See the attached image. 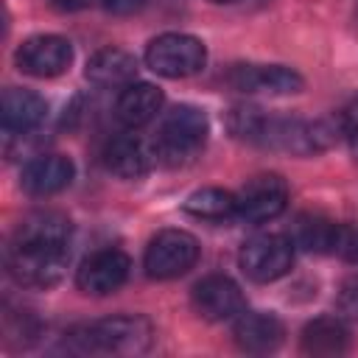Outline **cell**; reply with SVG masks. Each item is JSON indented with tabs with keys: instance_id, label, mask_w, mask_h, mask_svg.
<instances>
[{
	"instance_id": "ac0fdd59",
	"label": "cell",
	"mask_w": 358,
	"mask_h": 358,
	"mask_svg": "<svg viewBox=\"0 0 358 358\" xmlns=\"http://www.w3.org/2000/svg\"><path fill=\"white\" fill-rule=\"evenodd\" d=\"M137 64L120 48H103L87 62V78L98 87H126L134 81Z\"/></svg>"
},
{
	"instance_id": "484cf974",
	"label": "cell",
	"mask_w": 358,
	"mask_h": 358,
	"mask_svg": "<svg viewBox=\"0 0 358 358\" xmlns=\"http://www.w3.org/2000/svg\"><path fill=\"white\" fill-rule=\"evenodd\" d=\"M215 3H232V0H215Z\"/></svg>"
},
{
	"instance_id": "52a82bcc",
	"label": "cell",
	"mask_w": 358,
	"mask_h": 358,
	"mask_svg": "<svg viewBox=\"0 0 358 358\" xmlns=\"http://www.w3.org/2000/svg\"><path fill=\"white\" fill-rule=\"evenodd\" d=\"M243 274L255 282H274L280 280L294 263V241L282 235H257L249 238L238 255Z\"/></svg>"
},
{
	"instance_id": "5b68a950",
	"label": "cell",
	"mask_w": 358,
	"mask_h": 358,
	"mask_svg": "<svg viewBox=\"0 0 358 358\" xmlns=\"http://www.w3.org/2000/svg\"><path fill=\"white\" fill-rule=\"evenodd\" d=\"M145 64L165 78H187L207 64V48L190 34H162L145 48Z\"/></svg>"
},
{
	"instance_id": "cb8c5ba5",
	"label": "cell",
	"mask_w": 358,
	"mask_h": 358,
	"mask_svg": "<svg viewBox=\"0 0 358 358\" xmlns=\"http://www.w3.org/2000/svg\"><path fill=\"white\" fill-rule=\"evenodd\" d=\"M148 0H103V6H106V11H112V14H120V17H126V14H134V11H140L143 6H145Z\"/></svg>"
},
{
	"instance_id": "d6986e66",
	"label": "cell",
	"mask_w": 358,
	"mask_h": 358,
	"mask_svg": "<svg viewBox=\"0 0 358 358\" xmlns=\"http://www.w3.org/2000/svg\"><path fill=\"white\" fill-rule=\"evenodd\" d=\"M347 327L336 316H319L302 330V350L308 355H338L347 350Z\"/></svg>"
},
{
	"instance_id": "9a60e30c",
	"label": "cell",
	"mask_w": 358,
	"mask_h": 358,
	"mask_svg": "<svg viewBox=\"0 0 358 358\" xmlns=\"http://www.w3.org/2000/svg\"><path fill=\"white\" fill-rule=\"evenodd\" d=\"M159 109H162V90L154 84H145V81L126 84L115 103L117 120L129 129H140V126L151 123Z\"/></svg>"
},
{
	"instance_id": "2e32d148",
	"label": "cell",
	"mask_w": 358,
	"mask_h": 358,
	"mask_svg": "<svg viewBox=\"0 0 358 358\" xmlns=\"http://www.w3.org/2000/svg\"><path fill=\"white\" fill-rule=\"evenodd\" d=\"M232 336H235L238 347L246 350V352H271V350H277L282 344L285 330H282L277 316L252 310V313H241L238 316Z\"/></svg>"
},
{
	"instance_id": "7402d4cb",
	"label": "cell",
	"mask_w": 358,
	"mask_h": 358,
	"mask_svg": "<svg viewBox=\"0 0 358 358\" xmlns=\"http://www.w3.org/2000/svg\"><path fill=\"white\" fill-rule=\"evenodd\" d=\"M338 129H341V134L350 140L352 154H355V159H358V101H355L352 106H347V109L338 115Z\"/></svg>"
},
{
	"instance_id": "8992f818",
	"label": "cell",
	"mask_w": 358,
	"mask_h": 358,
	"mask_svg": "<svg viewBox=\"0 0 358 358\" xmlns=\"http://www.w3.org/2000/svg\"><path fill=\"white\" fill-rule=\"evenodd\" d=\"M199 260V241L185 229H162L145 249V271L154 280H173Z\"/></svg>"
},
{
	"instance_id": "ba28073f",
	"label": "cell",
	"mask_w": 358,
	"mask_h": 358,
	"mask_svg": "<svg viewBox=\"0 0 358 358\" xmlns=\"http://www.w3.org/2000/svg\"><path fill=\"white\" fill-rule=\"evenodd\" d=\"M235 215L249 221V224H263V221H271L277 218L285 204H288V187L280 176L274 173H263V176H255L249 179L241 193H235Z\"/></svg>"
},
{
	"instance_id": "6da1fadb",
	"label": "cell",
	"mask_w": 358,
	"mask_h": 358,
	"mask_svg": "<svg viewBox=\"0 0 358 358\" xmlns=\"http://www.w3.org/2000/svg\"><path fill=\"white\" fill-rule=\"evenodd\" d=\"M70 221L59 213L22 218L8 243V271L20 285L50 288L70 263Z\"/></svg>"
},
{
	"instance_id": "3957f363",
	"label": "cell",
	"mask_w": 358,
	"mask_h": 358,
	"mask_svg": "<svg viewBox=\"0 0 358 358\" xmlns=\"http://www.w3.org/2000/svg\"><path fill=\"white\" fill-rule=\"evenodd\" d=\"M154 327L145 316H109L70 333V350L98 355H140L151 347Z\"/></svg>"
},
{
	"instance_id": "44dd1931",
	"label": "cell",
	"mask_w": 358,
	"mask_h": 358,
	"mask_svg": "<svg viewBox=\"0 0 358 358\" xmlns=\"http://www.w3.org/2000/svg\"><path fill=\"white\" fill-rule=\"evenodd\" d=\"M185 210L196 218H204V221H224V218H232L238 204H235V193L229 190H221V187H201L196 193L187 196L185 201Z\"/></svg>"
},
{
	"instance_id": "603a6c76",
	"label": "cell",
	"mask_w": 358,
	"mask_h": 358,
	"mask_svg": "<svg viewBox=\"0 0 358 358\" xmlns=\"http://www.w3.org/2000/svg\"><path fill=\"white\" fill-rule=\"evenodd\" d=\"M338 308H341V313L358 319V277H352V280L344 282L341 296H338Z\"/></svg>"
},
{
	"instance_id": "7a4b0ae2",
	"label": "cell",
	"mask_w": 358,
	"mask_h": 358,
	"mask_svg": "<svg viewBox=\"0 0 358 358\" xmlns=\"http://www.w3.org/2000/svg\"><path fill=\"white\" fill-rule=\"evenodd\" d=\"M229 129L235 137L257 143L263 148L288 151L296 157L319 154L338 137V120H299V117H271L257 106H235L229 112Z\"/></svg>"
},
{
	"instance_id": "ffe728a7",
	"label": "cell",
	"mask_w": 358,
	"mask_h": 358,
	"mask_svg": "<svg viewBox=\"0 0 358 358\" xmlns=\"http://www.w3.org/2000/svg\"><path fill=\"white\" fill-rule=\"evenodd\" d=\"M341 227L322 215H299L294 224V243L308 252H336Z\"/></svg>"
},
{
	"instance_id": "5bb4252c",
	"label": "cell",
	"mask_w": 358,
	"mask_h": 358,
	"mask_svg": "<svg viewBox=\"0 0 358 358\" xmlns=\"http://www.w3.org/2000/svg\"><path fill=\"white\" fill-rule=\"evenodd\" d=\"M73 162L62 154H42L22 168V190L31 196H53L73 182Z\"/></svg>"
},
{
	"instance_id": "d4e9b609",
	"label": "cell",
	"mask_w": 358,
	"mask_h": 358,
	"mask_svg": "<svg viewBox=\"0 0 358 358\" xmlns=\"http://www.w3.org/2000/svg\"><path fill=\"white\" fill-rule=\"evenodd\" d=\"M56 8H62V11H76V8H84L90 0H50Z\"/></svg>"
},
{
	"instance_id": "9c48e42d",
	"label": "cell",
	"mask_w": 358,
	"mask_h": 358,
	"mask_svg": "<svg viewBox=\"0 0 358 358\" xmlns=\"http://www.w3.org/2000/svg\"><path fill=\"white\" fill-rule=\"evenodd\" d=\"M70 62H73V48L64 36H56V34L31 36L17 50L20 70L28 76H36V78H50V76L64 73L70 67Z\"/></svg>"
},
{
	"instance_id": "30bf717a",
	"label": "cell",
	"mask_w": 358,
	"mask_h": 358,
	"mask_svg": "<svg viewBox=\"0 0 358 358\" xmlns=\"http://www.w3.org/2000/svg\"><path fill=\"white\" fill-rule=\"evenodd\" d=\"M129 257L120 252V249H101L95 255H90L78 274H76V282L84 294H92V296H106L112 291H117L126 277H129Z\"/></svg>"
},
{
	"instance_id": "277c9868",
	"label": "cell",
	"mask_w": 358,
	"mask_h": 358,
	"mask_svg": "<svg viewBox=\"0 0 358 358\" xmlns=\"http://www.w3.org/2000/svg\"><path fill=\"white\" fill-rule=\"evenodd\" d=\"M207 117L204 112H199L196 106H173L162 126H159V134H157V157L165 159L168 165H182V162H190L207 143Z\"/></svg>"
},
{
	"instance_id": "e0dca14e",
	"label": "cell",
	"mask_w": 358,
	"mask_h": 358,
	"mask_svg": "<svg viewBox=\"0 0 358 358\" xmlns=\"http://www.w3.org/2000/svg\"><path fill=\"white\" fill-rule=\"evenodd\" d=\"M48 115V103L42 95L20 87H8L3 92V126L8 134H25L36 129Z\"/></svg>"
},
{
	"instance_id": "7c38bea8",
	"label": "cell",
	"mask_w": 358,
	"mask_h": 358,
	"mask_svg": "<svg viewBox=\"0 0 358 358\" xmlns=\"http://www.w3.org/2000/svg\"><path fill=\"white\" fill-rule=\"evenodd\" d=\"M196 310L210 322H227L243 313V294L235 280L224 274H210L193 288Z\"/></svg>"
},
{
	"instance_id": "8fae6325",
	"label": "cell",
	"mask_w": 358,
	"mask_h": 358,
	"mask_svg": "<svg viewBox=\"0 0 358 358\" xmlns=\"http://www.w3.org/2000/svg\"><path fill=\"white\" fill-rule=\"evenodd\" d=\"M227 81L241 92L288 95L302 90V76L280 64H235L227 73Z\"/></svg>"
},
{
	"instance_id": "4fadbf2b",
	"label": "cell",
	"mask_w": 358,
	"mask_h": 358,
	"mask_svg": "<svg viewBox=\"0 0 358 358\" xmlns=\"http://www.w3.org/2000/svg\"><path fill=\"white\" fill-rule=\"evenodd\" d=\"M157 157V148H151L137 134H120L106 145L103 162L106 168L120 179H140L151 171Z\"/></svg>"
}]
</instances>
